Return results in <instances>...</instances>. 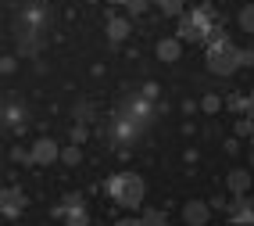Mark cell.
<instances>
[{
	"mask_svg": "<svg viewBox=\"0 0 254 226\" xmlns=\"http://www.w3.org/2000/svg\"><path fill=\"white\" fill-rule=\"evenodd\" d=\"M140 223H143V226H168V219H165L161 208H147V212L140 216Z\"/></svg>",
	"mask_w": 254,
	"mask_h": 226,
	"instance_id": "obj_15",
	"label": "cell"
},
{
	"mask_svg": "<svg viewBox=\"0 0 254 226\" xmlns=\"http://www.w3.org/2000/svg\"><path fill=\"white\" fill-rule=\"evenodd\" d=\"M226 108L236 112V118L247 115V97H244V94H229V97H226Z\"/></svg>",
	"mask_w": 254,
	"mask_h": 226,
	"instance_id": "obj_16",
	"label": "cell"
},
{
	"mask_svg": "<svg viewBox=\"0 0 254 226\" xmlns=\"http://www.w3.org/2000/svg\"><path fill=\"white\" fill-rule=\"evenodd\" d=\"M61 162H64V165H79V162H82V147H79V144L61 147Z\"/></svg>",
	"mask_w": 254,
	"mask_h": 226,
	"instance_id": "obj_17",
	"label": "cell"
},
{
	"mask_svg": "<svg viewBox=\"0 0 254 226\" xmlns=\"http://www.w3.org/2000/svg\"><path fill=\"white\" fill-rule=\"evenodd\" d=\"M251 129H254V118H247V115L236 118V136L240 140H251Z\"/></svg>",
	"mask_w": 254,
	"mask_h": 226,
	"instance_id": "obj_18",
	"label": "cell"
},
{
	"mask_svg": "<svg viewBox=\"0 0 254 226\" xmlns=\"http://www.w3.org/2000/svg\"><path fill=\"white\" fill-rule=\"evenodd\" d=\"M4 122L7 126H22V108H18V104H7V108H4Z\"/></svg>",
	"mask_w": 254,
	"mask_h": 226,
	"instance_id": "obj_19",
	"label": "cell"
},
{
	"mask_svg": "<svg viewBox=\"0 0 254 226\" xmlns=\"http://www.w3.org/2000/svg\"><path fill=\"white\" fill-rule=\"evenodd\" d=\"M86 136H90V129H86V126H75V129H72V144H79V147H82V144H86Z\"/></svg>",
	"mask_w": 254,
	"mask_h": 226,
	"instance_id": "obj_24",
	"label": "cell"
},
{
	"mask_svg": "<svg viewBox=\"0 0 254 226\" xmlns=\"http://www.w3.org/2000/svg\"><path fill=\"white\" fill-rule=\"evenodd\" d=\"M154 54H158V61H165V65L179 61V58H183V40H179V36H165V40H158Z\"/></svg>",
	"mask_w": 254,
	"mask_h": 226,
	"instance_id": "obj_10",
	"label": "cell"
},
{
	"mask_svg": "<svg viewBox=\"0 0 254 226\" xmlns=\"http://www.w3.org/2000/svg\"><path fill=\"white\" fill-rule=\"evenodd\" d=\"M236 54H240V47H236L229 36L208 43V54H204L208 72H215V76H233L236 68H240V58H236Z\"/></svg>",
	"mask_w": 254,
	"mask_h": 226,
	"instance_id": "obj_3",
	"label": "cell"
},
{
	"mask_svg": "<svg viewBox=\"0 0 254 226\" xmlns=\"http://www.w3.org/2000/svg\"><path fill=\"white\" fill-rule=\"evenodd\" d=\"M236 25H240L244 32H254V4H244L240 11H236Z\"/></svg>",
	"mask_w": 254,
	"mask_h": 226,
	"instance_id": "obj_13",
	"label": "cell"
},
{
	"mask_svg": "<svg viewBox=\"0 0 254 226\" xmlns=\"http://www.w3.org/2000/svg\"><path fill=\"white\" fill-rule=\"evenodd\" d=\"M108 4H115V7H126V4H129V0H108Z\"/></svg>",
	"mask_w": 254,
	"mask_h": 226,
	"instance_id": "obj_29",
	"label": "cell"
},
{
	"mask_svg": "<svg viewBox=\"0 0 254 226\" xmlns=\"http://www.w3.org/2000/svg\"><path fill=\"white\" fill-rule=\"evenodd\" d=\"M251 144H254V129H251Z\"/></svg>",
	"mask_w": 254,
	"mask_h": 226,
	"instance_id": "obj_31",
	"label": "cell"
},
{
	"mask_svg": "<svg viewBox=\"0 0 254 226\" xmlns=\"http://www.w3.org/2000/svg\"><path fill=\"white\" fill-rule=\"evenodd\" d=\"M211 212H215V208L204 198H190V201L183 205V226H208L211 223Z\"/></svg>",
	"mask_w": 254,
	"mask_h": 226,
	"instance_id": "obj_6",
	"label": "cell"
},
{
	"mask_svg": "<svg viewBox=\"0 0 254 226\" xmlns=\"http://www.w3.org/2000/svg\"><path fill=\"white\" fill-rule=\"evenodd\" d=\"M236 58H240V68H251L254 65V50L251 47H240V54H236Z\"/></svg>",
	"mask_w": 254,
	"mask_h": 226,
	"instance_id": "obj_23",
	"label": "cell"
},
{
	"mask_svg": "<svg viewBox=\"0 0 254 226\" xmlns=\"http://www.w3.org/2000/svg\"><path fill=\"white\" fill-rule=\"evenodd\" d=\"M226 212H229V226H254V205H251V198H233Z\"/></svg>",
	"mask_w": 254,
	"mask_h": 226,
	"instance_id": "obj_7",
	"label": "cell"
},
{
	"mask_svg": "<svg viewBox=\"0 0 254 226\" xmlns=\"http://www.w3.org/2000/svg\"><path fill=\"white\" fill-rule=\"evenodd\" d=\"M54 212L61 216V223L64 226H90V212H86V205H82V198L79 194H68Z\"/></svg>",
	"mask_w": 254,
	"mask_h": 226,
	"instance_id": "obj_4",
	"label": "cell"
},
{
	"mask_svg": "<svg viewBox=\"0 0 254 226\" xmlns=\"http://www.w3.org/2000/svg\"><path fill=\"white\" fill-rule=\"evenodd\" d=\"M115 226H143V223H140V219H118Z\"/></svg>",
	"mask_w": 254,
	"mask_h": 226,
	"instance_id": "obj_27",
	"label": "cell"
},
{
	"mask_svg": "<svg viewBox=\"0 0 254 226\" xmlns=\"http://www.w3.org/2000/svg\"><path fill=\"white\" fill-rule=\"evenodd\" d=\"M222 97H218V94H204V97H200V112H204V115H218V112H222Z\"/></svg>",
	"mask_w": 254,
	"mask_h": 226,
	"instance_id": "obj_14",
	"label": "cell"
},
{
	"mask_svg": "<svg viewBox=\"0 0 254 226\" xmlns=\"http://www.w3.org/2000/svg\"><path fill=\"white\" fill-rule=\"evenodd\" d=\"M247 162H251V169H254V147H251V158H247Z\"/></svg>",
	"mask_w": 254,
	"mask_h": 226,
	"instance_id": "obj_30",
	"label": "cell"
},
{
	"mask_svg": "<svg viewBox=\"0 0 254 226\" xmlns=\"http://www.w3.org/2000/svg\"><path fill=\"white\" fill-rule=\"evenodd\" d=\"M226 190H229V198H247V190H251V169H229L226 172Z\"/></svg>",
	"mask_w": 254,
	"mask_h": 226,
	"instance_id": "obj_9",
	"label": "cell"
},
{
	"mask_svg": "<svg viewBox=\"0 0 254 226\" xmlns=\"http://www.w3.org/2000/svg\"><path fill=\"white\" fill-rule=\"evenodd\" d=\"M0 68H4V72H7V76H11V72H14V58H11V54H7V58H4V61H0Z\"/></svg>",
	"mask_w": 254,
	"mask_h": 226,
	"instance_id": "obj_26",
	"label": "cell"
},
{
	"mask_svg": "<svg viewBox=\"0 0 254 226\" xmlns=\"http://www.w3.org/2000/svg\"><path fill=\"white\" fill-rule=\"evenodd\" d=\"M161 14L165 18H183L186 14V0H161Z\"/></svg>",
	"mask_w": 254,
	"mask_h": 226,
	"instance_id": "obj_12",
	"label": "cell"
},
{
	"mask_svg": "<svg viewBox=\"0 0 254 226\" xmlns=\"http://www.w3.org/2000/svg\"><path fill=\"white\" fill-rule=\"evenodd\" d=\"M158 94H161V90H158V83H143V90H140L143 101H158Z\"/></svg>",
	"mask_w": 254,
	"mask_h": 226,
	"instance_id": "obj_22",
	"label": "cell"
},
{
	"mask_svg": "<svg viewBox=\"0 0 254 226\" xmlns=\"http://www.w3.org/2000/svg\"><path fill=\"white\" fill-rule=\"evenodd\" d=\"M29 154H32V165H40V169L61 162V147H58V140H50V136H40V140H32Z\"/></svg>",
	"mask_w": 254,
	"mask_h": 226,
	"instance_id": "obj_5",
	"label": "cell"
},
{
	"mask_svg": "<svg viewBox=\"0 0 254 226\" xmlns=\"http://www.w3.org/2000/svg\"><path fill=\"white\" fill-rule=\"evenodd\" d=\"M176 36L183 43H215V40H222L226 32L211 22L208 7H193V11H186L179 18V32H176Z\"/></svg>",
	"mask_w": 254,
	"mask_h": 226,
	"instance_id": "obj_1",
	"label": "cell"
},
{
	"mask_svg": "<svg viewBox=\"0 0 254 226\" xmlns=\"http://www.w3.org/2000/svg\"><path fill=\"white\" fill-rule=\"evenodd\" d=\"M90 118H93V104H79V108H75V122H79V126H86Z\"/></svg>",
	"mask_w": 254,
	"mask_h": 226,
	"instance_id": "obj_20",
	"label": "cell"
},
{
	"mask_svg": "<svg viewBox=\"0 0 254 226\" xmlns=\"http://www.w3.org/2000/svg\"><path fill=\"white\" fill-rule=\"evenodd\" d=\"M247 118H254V94H247Z\"/></svg>",
	"mask_w": 254,
	"mask_h": 226,
	"instance_id": "obj_28",
	"label": "cell"
},
{
	"mask_svg": "<svg viewBox=\"0 0 254 226\" xmlns=\"http://www.w3.org/2000/svg\"><path fill=\"white\" fill-rule=\"evenodd\" d=\"M129 32H132L129 14H111V18H108V40H111V43H122Z\"/></svg>",
	"mask_w": 254,
	"mask_h": 226,
	"instance_id": "obj_11",
	"label": "cell"
},
{
	"mask_svg": "<svg viewBox=\"0 0 254 226\" xmlns=\"http://www.w3.org/2000/svg\"><path fill=\"white\" fill-rule=\"evenodd\" d=\"M0 198H4V201H0V208H4V216H7V219H18V216L25 212V205H29V198L22 194L18 187H7Z\"/></svg>",
	"mask_w": 254,
	"mask_h": 226,
	"instance_id": "obj_8",
	"label": "cell"
},
{
	"mask_svg": "<svg viewBox=\"0 0 254 226\" xmlns=\"http://www.w3.org/2000/svg\"><path fill=\"white\" fill-rule=\"evenodd\" d=\"M150 7V0H129V4H126V14H143Z\"/></svg>",
	"mask_w": 254,
	"mask_h": 226,
	"instance_id": "obj_21",
	"label": "cell"
},
{
	"mask_svg": "<svg viewBox=\"0 0 254 226\" xmlns=\"http://www.w3.org/2000/svg\"><path fill=\"white\" fill-rule=\"evenodd\" d=\"M108 198L122 208H140L143 205V180L136 172H115L108 180Z\"/></svg>",
	"mask_w": 254,
	"mask_h": 226,
	"instance_id": "obj_2",
	"label": "cell"
},
{
	"mask_svg": "<svg viewBox=\"0 0 254 226\" xmlns=\"http://www.w3.org/2000/svg\"><path fill=\"white\" fill-rule=\"evenodd\" d=\"M222 147H226V154H240V136H233V140H226Z\"/></svg>",
	"mask_w": 254,
	"mask_h": 226,
	"instance_id": "obj_25",
	"label": "cell"
}]
</instances>
